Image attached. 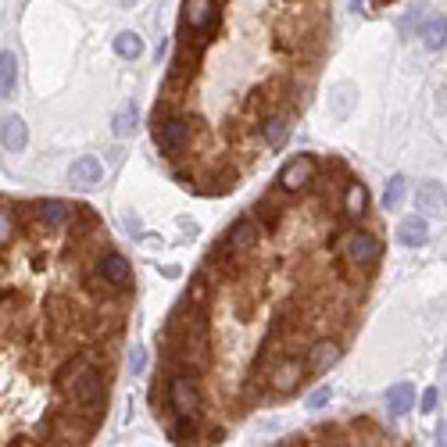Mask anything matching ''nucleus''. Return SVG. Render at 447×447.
I'll return each mask as SVG.
<instances>
[{
  "label": "nucleus",
  "mask_w": 447,
  "mask_h": 447,
  "mask_svg": "<svg viewBox=\"0 0 447 447\" xmlns=\"http://www.w3.org/2000/svg\"><path fill=\"white\" fill-rule=\"evenodd\" d=\"M218 29V0H183V32H190V43L208 47Z\"/></svg>",
  "instance_id": "1"
},
{
  "label": "nucleus",
  "mask_w": 447,
  "mask_h": 447,
  "mask_svg": "<svg viewBox=\"0 0 447 447\" xmlns=\"http://www.w3.org/2000/svg\"><path fill=\"white\" fill-rule=\"evenodd\" d=\"M304 376H308V358L283 354V358H275V365L268 372V390L275 398H287V394H294V390L304 383Z\"/></svg>",
  "instance_id": "2"
},
{
  "label": "nucleus",
  "mask_w": 447,
  "mask_h": 447,
  "mask_svg": "<svg viewBox=\"0 0 447 447\" xmlns=\"http://www.w3.org/2000/svg\"><path fill=\"white\" fill-rule=\"evenodd\" d=\"M154 143L165 157H179L190 147V122L179 119V115L154 119Z\"/></svg>",
  "instance_id": "3"
},
{
  "label": "nucleus",
  "mask_w": 447,
  "mask_h": 447,
  "mask_svg": "<svg viewBox=\"0 0 447 447\" xmlns=\"http://www.w3.org/2000/svg\"><path fill=\"white\" fill-rule=\"evenodd\" d=\"M169 405L176 415H197L201 408V386L193 372H172L169 379Z\"/></svg>",
  "instance_id": "4"
},
{
  "label": "nucleus",
  "mask_w": 447,
  "mask_h": 447,
  "mask_svg": "<svg viewBox=\"0 0 447 447\" xmlns=\"http://www.w3.org/2000/svg\"><path fill=\"white\" fill-rule=\"evenodd\" d=\"M68 386H72V401H76L79 408H93V412L104 408V376H100V369L83 365V372H79L76 383H68Z\"/></svg>",
  "instance_id": "5"
},
{
  "label": "nucleus",
  "mask_w": 447,
  "mask_h": 447,
  "mask_svg": "<svg viewBox=\"0 0 447 447\" xmlns=\"http://www.w3.org/2000/svg\"><path fill=\"white\" fill-rule=\"evenodd\" d=\"M344 254H347V261H351L354 268H369V265H376V261H379L383 244H379V237H372V233L351 230V233H347V240H344Z\"/></svg>",
  "instance_id": "6"
},
{
  "label": "nucleus",
  "mask_w": 447,
  "mask_h": 447,
  "mask_svg": "<svg viewBox=\"0 0 447 447\" xmlns=\"http://www.w3.org/2000/svg\"><path fill=\"white\" fill-rule=\"evenodd\" d=\"M315 183V157L311 154H297L294 161L283 165V172H279V190L283 193H301Z\"/></svg>",
  "instance_id": "7"
},
{
  "label": "nucleus",
  "mask_w": 447,
  "mask_h": 447,
  "mask_svg": "<svg viewBox=\"0 0 447 447\" xmlns=\"http://www.w3.org/2000/svg\"><path fill=\"white\" fill-rule=\"evenodd\" d=\"M201 58H204V47H197V43L183 40L179 54H176V58H172V65H169V86H172V90L186 86V83L197 76V68H201Z\"/></svg>",
  "instance_id": "8"
},
{
  "label": "nucleus",
  "mask_w": 447,
  "mask_h": 447,
  "mask_svg": "<svg viewBox=\"0 0 447 447\" xmlns=\"http://www.w3.org/2000/svg\"><path fill=\"white\" fill-rule=\"evenodd\" d=\"M97 272L107 279V287L119 290V294H126V290L133 287V268H129V261H126L119 251H104V254L97 258Z\"/></svg>",
  "instance_id": "9"
},
{
  "label": "nucleus",
  "mask_w": 447,
  "mask_h": 447,
  "mask_svg": "<svg viewBox=\"0 0 447 447\" xmlns=\"http://www.w3.org/2000/svg\"><path fill=\"white\" fill-rule=\"evenodd\" d=\"M258 237H261V226L254 222V215H244V218H237L233 226H230V233L222 237L237 254H251L254 247H258Z\"/></svg>",
  "instance_id": "10"
},
{
  "label": "nucleus",
  "mask_w": 447,
  "mask_h": 447,
  "mask_svg": "<svg viewBox=\"0 0 447 447\" xmlns=\"http://www.w3.org/2000/svg\"><path fill=\"white\" fill-rule=\"evenodd\" d=\"M32 215H36L40 226H47V230H61V226H68L72 208H68L65 201H36V204H32Z\"/></svg>",
  "instance_id": "11"
},
{
  "label": "nucleus",
  "mask_w": 447,
  "mask_h": 447,
  "mask_svg": "<svg viewBox=\"0 0 447 447\" xmlns=\"http://www.w3.org/2000/svg\"><path fill=\"white\" fill-rule=\"evenodd\" d=\"M337 362H340V344L337 340H318V344H311V354H308V376H322Z\"/></svg>",
  "instance_id": "12"
},
{
  "label": "nucleus",
  "mask_w": 447,
  "mask_h": 447,
  "mask_svg": "<svg viewBox=\"0 0 447 447\" xmlns=\"http://www.w3.org/2000/svg\"><path fill=\"white\" fill-rule=\"evenodd\" d=\"M290 129H294L290 115H283V111H272V115L261 119V136H265L268 147H283L290 140Z\"/></svg>",
  "instance_id": "13"
},
{
  "label": "nucleus",
  "mask_w": 447,
  "mask_h": 447,
  "mask_svg": "<svg viewBox=\"0 0 447 447\" xmlns=\"http://www.w3.org/2000/svg\"><path fill=\"white\" fill-rule=\"evenodd\" d=\"M254 222L261 226V233H275L279 230V222H283V208H279V201H275V193H265L258 204H254Z\"/></svg>",
  "instance_id": "14"
},
{
  "label": "nucleus",
  "mask_w": 447,
  "mask_h": 447,
  "mask_svg": "<svg viewBox=\"0 0 447 447\" xmlns=\"http://www.w3.org/2000/svg\"><path fill=\"white\" fill-rule=\"evenodd\" d=\"M100 176H104V169H100V161L97 157H79L72 169H68V179H72V186H79V190H90V186H97L100 183Z\"/></svg>",
  "instance_id": "15"
},
{
  "label": "nucleus",
  "mask_w": 447,
  "mask_h": 447,
  "mask_svg": "<svg viewBox=\"0 0 447 447\" xmlns=\"http://www.w3.org/2000/svg\"><path fill=\"white\" fill-rule=\"evenodd\" d=\"M15 90H18V54L4 50L0 54V100H11Z\"/></svg>",
  "instance_id": "16"
},
{
  "label": "nucleus",
  "mask_w": 447,
  "mask_h": 447,
  "mask_svg": "<svg viewBox=\"0 0 447 447\" xmlns=\"http://www.w3.org/2000/svg\"><path fill=\"white\" fill-rule=\"evenodd\" d=\"M365 208H369V190H365V183L347 179V186H344V218H362Z\"/></svg>",
  "instance_id": "17"
},
{
  "label": "nucleus",
  "mask_w": 447,
  "mask_h": 447,
  "mask_svg": "<svg viewBox=\"0 0 447 447\" xmlns=\"http://www.w3.org/2000/svg\"><path fill=\"white\" fill-rule=\"evenodd\" d=\"M419 40H422L426 50H440V47L447 43V18H440V15L422 18V25H419Z\"/></svg>",
  "instance_id": "18"
},
{
  "label": "nucleus",
  "mask_w": 447,
  "mask_h": 447,
  "mask_svg": "<svg viewBox=\"0 0 447 447\" xmlns=\"http://www.w3.org/2000/svg\"><path fill=\"white\" fill-rule=\"evenodd\" d=\"M97 215H93V208H72V218H68V230H72V240H90L93 233H97Z\"/></svg>",
  "instance_id": "19"
},
{
  "label": "nucleus",
  "mask_w": 447,
  "mask_h": 447,
  "mask_svg": "<svg viewBox=\"0 0 447 447\" xmlns=\"http://www.w3.org/2000/svg\"><path fill=\"white\" fill-rule=\"evenodd\" d=\"M25 140H29V129L18 115H8L4 122H0V143H4L8 150H22Z\"/></svg>",
  "instance_id": "20"
},
{
  "label": "nucleus",
  "mask_w": 447,
  "mask_h": 447,
  "mask_svg": "<svg viewBox=\"0 0 447 447\" xmlns=\"http://www.w3.org/2000/svg\"><path fill=\"white\" fill-rule=\"evenodd\" d=\"M415 204H419V211L440 215V211L447 208V193H443V186H440V183H422V186H419V193H415Z\"/></svg>",
  "instance_id": "21"
},
{
  "label": "nucleus",
  "mask_w": 447,
  "mask_h": 447,
  "mask_svg": "<svg viewBox=\"0 0 447 447\" xmlns=\"http://www.w3.org/2000/svg\"><path fill=\"white\" fill-rule=\"evenodd\" d=\"M398 240L405 244V247H422L426 240H429V226L415 215V218H405L401 226H398Z\"/></svg>",
  "instance_id": "22"
},
{
  "label": "nucleus",
  "mask_w": 447,
  "mask_h": 447,
  "mask_svg": "<svg viewBox=\"0 0 447 447\" xmlns=\"http://www.w3.org/2000/svg\"><path fill=\"white\" fill-rule=\"evenodd\" d=\"M169 436H172V443H197V436H201L197 415H176V422H172Z\"/></svg>",
  "instance_id": "23"
},
{
  "label": "nucleus",
  "mask_w": 447,
  "mask_h": 447,
  "mask_svg": "<svg viewBox=\"0 0 447 447\" xmlns=\"http://www.w3.org/2000/svg\"><path fill=\"white\" fill-rule=\"evenodd\" d=\"M354 107V86L351 83H340L337 90H333V100H329V115L333 119H347Z\"/></svg>",
  "instance_id": "24"
},
{
  "label": "nucleus",
  "mask_w": 447,
  "mask_h": 447,
  "mask_svg": "<svg viewBox=\"0 0 447 447\" xmlns=\"http://www.w3.org/2000/svg\"><path fill=\"white\" fill-rule=\"evenodd\" d=\"M115 54H119V58H126V61L143 58V40H140V32H133V29L119 32L115 36Z\"/></svg>",
  "instance_id": "25"
},
{
  "label": "nucleus",
  "mask_w": 447,
  "mask_h": 447,
  "mask_svg": "<svg viewBox=\"0 0 447 447\" xmlns=\"http://www.w3.org/2000/svg\"><path fill=\"white\" fill-rule=\"evenodd\" d=\"M412 401H415V386H412V383H398V386L386 394V405H390V412H394V415H405V412L412 408Z\"/></svg>",
  "instance_id": "26"
},
{
  "label": "nucleus",
  "mask_w": 447,
  "mask_h": 447,
  "mask_svg": "<svg viewBox=\"0 0 447 447\" xmlns=\"http://www.w3.org/2000/svg\"><path fill=\"white\" fill-rule=\"evenodd\" d=\"M83 365H86V354H72V358H65L61 365H58V372H54V386L58 390H65L79 372H83Z\"/></svg>",
  "instance_id": "27"
},
{
  "label": "nucleus",
  "mask_w": 447,
  "mask_h": 447,
  "mask_svg": "<svg viewBox=\"0 0 447 447\" xmlns=\"http://www.w3.org/2000/svg\"><path fill=\"white\" fill-rule=\"evenodd\" d=\"M111 126H115V136H119V140L133 136V129H136V104H126L119 115H115V122H111Z\"/></svg>",
  "instance_id": "28"
},
{
  "label": "nucleus",
  "mask_w": 447,
  "mask_h": 447,
  "mask_svg": "<svg viewBox=\"0 0 447 447\" xmlns=\"http://www.w3.org/2000/svg\"><path fill=\"white\" fill-rule=\"evenodd\" d=\"M405 186H408L405 176H394V179L386 183V190H383V208H386V211H394V208L405 201Z\"/></svg>",
  "instance_id": "29"
},
{
  "label": "nucleus",
  "mask_w": 447,
  "mask_h": 447,
  "mask_svg": "<svg viewBox=\"0 0 447 447\" xmlns=\"http://www.w3.org/2000/svg\"><path fill=\"white\" fill-rule=\"evenodd\" d=\"M186 297L193 301V304H201V308H208V301H211V290H208V279L204 275H197L193 283H190V290H186Z\"/></svg>",
  "instance_id": "30"
},
{
  "label": "nucleus",
  "mask_w": 447,
  "mask_h": 447,
  "mask_svg": "<svg viewBox=\"0 0 447 447\" xmlns=\"http://www.w3.org/2000/svg\"><path fill=\"white\" fill-rule=\"evenodd\" d=\"M15 240V215L8 208H0V251Z\"/></svg>",
  "instance_id": "31"
},
{
  "label": "nucleus",
  "mask_w": 447,
  "mask_h": 447,
  "mask_svg": "<svg viewBox=\"0 0 447 447\" xmlns=\"http://www.w3.org/2000/svg\"><path fill=\"white\" fill-rule=\"evenodd\" d=\"M143 365H147V351H143V347H133V354H129V369H133V376H140Z\"/></svg>",
  "instance_id": "32"
},
{
  "label": "nucleus",
  "mask_w": 447,
  "mask_h": 447,
  "mask_svg": "<svg viewBox=\"0 0 447 447\" xmlns=\"http://www.w3.org/2000/svg\"><path fill=\"white\" fill-rule=\"evenodd\" d=\"M329 394H333V390H329V386H322V390H315V394L308 398V405H311V408H322V405L329 401Z\"/></svg>",
  "instance_id": "33"
},
{
  "label": "nucleus",
  "mask_w": 447,
  "mask_h": 447,
  "mask_svg": "<svg viewBox=\"0 0 447 447\" xmlns=\"http://www.w3.org/2000/svg\"><path fill=\"white\" fill-rule=\"evenodd\" d=\"M436 408V390L429 386V390H422V412H433Z\"/></svg>",
  "instance_id": "34"
},
{
  "label": "nucleus",
  "mask_w": 447,
  "mask_h": 447,
  "mask_svg": "<svg viewBox=\"0 0 447 447\" xmlns=\"http://www.w3.org/2000/svg\"><path fill=\"white\" fill-rule=\"evenodd\" d=\"M222 440H226V429H211L208 433V443H222Z\"/></svg>",
  "instance_id": "35"
},
{
  "label": "nucleus",
  "mask_w": 447,
  "mask_h": 447,
  "mask_svg": "<svg viewBox=\"0 0 447 447\" xmlns=\"http://www.w3.org/2000/svg\"><path fill=\"white\" fill-rule=\"evenodd\" d=\"M376 4H390V0H376Z\"/></svg>",
  "instance_id": "36"
}]
</instances>
